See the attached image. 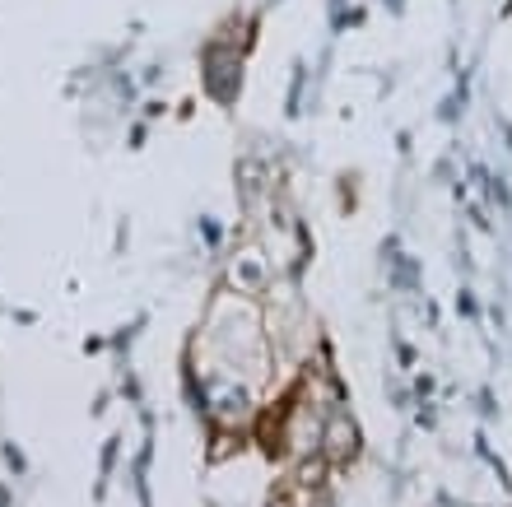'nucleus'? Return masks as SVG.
Here are the masks:
<instances>
[{"label": "nucleus", "instance_id": "1", "mask_svg": "<svg viewBox=\"0 0 512 507\" xmlns=\"http://www.w3.org/2000/svg\"><path fill=\"white\" fill-rule=\"evenodd\" d=\"M238 80H243V56L233 52V47H210V56H205V84H210V94L233 103Z\"/></svg>", "mask_w": 512, "mask_h": 507}, {"label": "nucleus", "instance_id": "2", "mask_svg": "<svg viewBox=\"0 0 512 507\" xmlns=\"http://www.w3.org/2000/svg\"><path fill=\"white\" fill-rule=\"evenodd\" d=\"M322 452L331 466H350L354 456H359V428L336 414V419H322Z\"/></svg>", "mask_w": 512, "mask_h": 507}]
</instances>
